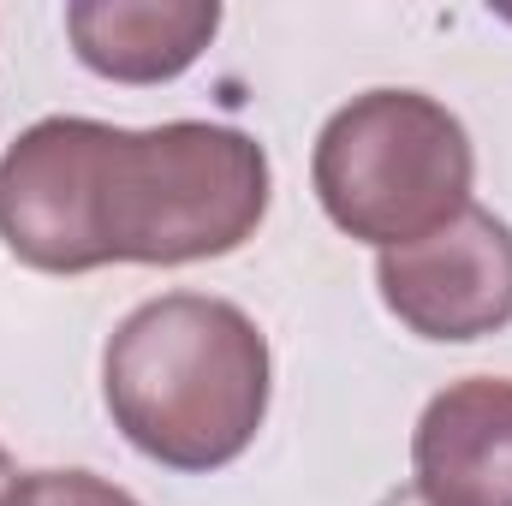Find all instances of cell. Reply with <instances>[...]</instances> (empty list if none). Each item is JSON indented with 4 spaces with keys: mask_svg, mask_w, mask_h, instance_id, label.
Returning <instances> with one entry per match:
<instances>
[{
    "mask_svg": "<svg viewBox=\"0 0 512 506\" xmlns=\"http://www.w3.org/2000/svg\"><path fill=\"white\" fill-rule=\"evenodd\" d=\"M262 215V143L209 120L126 131L54 114L0 155V245L36 274L209 262L239 251Z\"/></svg>",
    "mask_w": 512,
    "mask_h": 506,
    "instance_id": "1",
    "label": "cell"
},
{
    "mask_svg": "<svg viewBox=\"0 0 512 506\" xmlns=\"http://www.w3.org/2000/svg\"><path fill=\"white\" fill-rule=\"evenodd\" d=\"M102 399L143 459L185 477L221 471L268 417V340L227 298H149L108 334Z\"/></svg>",
    "mask_w": 512,
    "mask_h": 506,
    "instance_id": "2",
    "label": "cell"
},
{
    "mask_svg": "<svg viewBox=\"0 0 512 506\" xmlns=\"http://www.w3.org/2000/svg\"><path fill=\"white\" fill-rule=\"evenodd\" d=\"M310 179L340 233L399 251L471 203L477 155L465 126L435 96L364 90L322 126Z\"/></svg>",
    "mask_w": 512,
    "mask_h": 506,
    "instance_id": "3",
    "label": "cell"
},
{
    "mask_svg": "<svg viewBox=\"0 0 512 506\" xmlns=\"http://www.w3.org/2000/svg\"><path fill=\"white\" fill-rule=\"evenodd\" d=\"M376 286L417 340L465 346L501 334L512 322V227L465 203L447 227L376 256Z\"/></svg>",
    "mask_w": 512,
    "mask_h": 506,
    "instance_id": "4",
    "label": "cell"
},
{
    "mask_svg": "<svg viewBox=\"0 0 512 506\" xmlns=\"http://www.w3.org/2000/svg\"><path fill=\"white\" fill-rule=\"evenodd\" d=\"M411 471L429 506H512V381L465 376L441 387L417 417Z\"/></svg>",
    "mask_w": 512,
    "mask_h": 506,
    "instance_id": "5",
    "label": "cell"
},
{
    "mask_svg": "<svg viewBox=\"0 0 512 506\" xmlns=\"http://www.w3.org/2000/svg\"><path fill=\"white\" fill-rule=\"evenodd\" d=\"M215 0H72L66 36L96 78L114 84H167L215 42Z\"/></svg>",
    "mask_w": 512,
    "mask_h": 506,
    "instance_id": "6",
    "label": "cell"
},
{
    "mask_svg": "<svg viewBox=\"0 0 512 506\" xmlns=\"http://www.w3.org/2000/svg\"><path fill=\"white\" fill-rule=\"evenodd\" d=\"M12 506H143V501L126 495L120 483L96 477V471H36V477H18Z\"/></svg>",
    "mask_w": 512,
    "mask_h": 506,
    "instance_id": "7",
    "label": "cell"
},
{
    "mask_svg": "<svg viewBox=\"0 0 512 506\" xmlns=\"http://www.w3.org/2000/svg\"><path fill=\"white\" fill-rule=\"evenodd\" d=\"M12 495H18V471H12V459L0 447V506H12Z\"/></svg>",
    "mask_w": 512,
    "mask_h": 506,
    "instance_id": "8",
    "label": "cell"
},
{
    "mask_svg": "<svg viewBox=\"0 0 512 506\" xmlns=\"http://www.w3.org/2000/svg\"><path fill=\"white\" fill-rule=\"evenodd\" d=\"M382 506H429V501H423V495H417V489H393V495H387Z\"/></svg>",
    "mask_w": 512,
    "mask_h": 506,
    "instance_id": "9",
    "label": "cell"
}]
</instances>
